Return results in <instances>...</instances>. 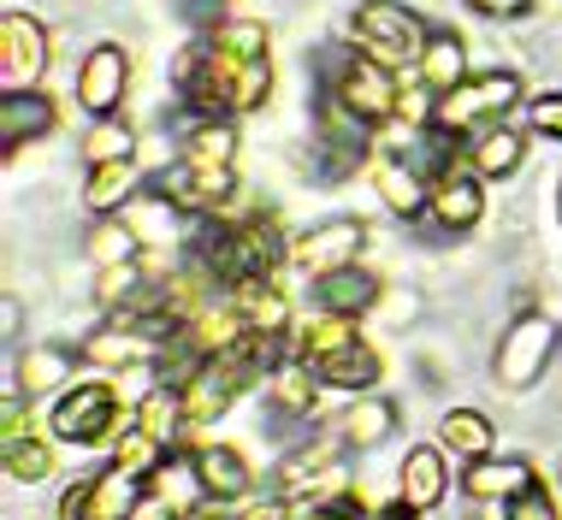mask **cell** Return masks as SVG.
<instances>
[{"label": "cell", "mask_w": 562, "mask_h": 520, "mask_svg": "<svg viewBox=\"0 0 562 520\" xmlns=\"http://www.w3.org/2000/svg\"><path fill=\"white\" fill-rule=\"evenodd\" d=\"M326 95H338L361 125H385V118H397V106H403V89H397V78H391V66L373 59L368 48L326 54Z\"/></svg>", "instance_id": "3"}, {"label": "cell", "mask_w": 562, "mask_h": 520, "mask_svg": "<svg viewBox=\"0 0 562 520\" xmlns=\"http://www.w3.org/2000/svg\"><path fill=\"white\" fill-rule=\"evenodd\" d=\"M89 166H101V160H131V125H113V118H101L95 131H89Z\"/></svg>", "instance_id": "38"}, {"label": "cell", "mask_w": 562, "mask_h": 520, "mask_svg": "<svg viewBox=\"0 0 562 520\" xmlns=\"http://www.w3.org/2000/svg\"><path fill=\"white\" fill-rule=\"evenodd\" d=\"M533 131H551L557 143H562V95H544V101H533Z\"/></svg>", "instance_id": "40"}, {"label": "cell", "mask_w": 562, "mask_h": 520, "mask_svg": "<svg viewBox=\"0 0 562 520\" xmlns=\"http://www.w3.org/2000/svg\"><path fill=\"white\" fill-rule=\"evenodd\" d=\"M521 101V78L515 71H480V78H462L450 95L432 101V125L450 136H480L492 125H504V113Z\"/></svg>", "instance_id": "4"}, {"label": "cell", "mask_w": 562, "mask_h": 520, "mask_svg": "<svg viewBox=\"0 0 562 520\" xmlns=\"http://www.w3.org/2000/svg\"><path fill=\"white\" fill-rule=\"evenodd\" d=\"M155 355H160V338H143L131 326H101L83 343V361H95V366H131V361H155Z\"/></svg>", "instance_id": "25"}, {"label": "cell", "mask_w": 562, "mask_h": 520, "mask_svg": "<svg viewBox=\"0 0 562 520\" xmlns=\"http://www.w3.org/2000/svg\"><path fill=\"white\" fill-rule=\"evenodd\" d=\"M551 349H557V326H551V319H544V314H521L504 331V343H497V385H504V391H527L544 366H551Z\"/></svg>", "instance_id": "7"}, {"label": "cell", "mask_w": 562, "mask_h": 520, "mask_svg": "<svg viewBox=\"0 0 562 520\" xmlns=\"http://www.w3.org/2000/svg\"><path fill=\"white\" fill-rule=\"evenodd\" d=\"M445 485H450V473H445V455H438V450H408V455H403V467H397V497H403L415 515H427L432 502L445 497Z\"/></svg>", "instance_id": "17"}, {"label": "cell", "mask_w": 562, "mask_h": 520, "mask_svg": "<svg viewBox=\"0 0 562 520\" xmlns=\"http://www.w3.org/2000/svg\"><path fill=\"white\" fill-rule=\"evenodd\" d=\"M232 308L249 319V331H284L291 326V302H284V290H272L267 279L232 284Z\"/></svg>", "instance_id": "24"}, {"label": "cell", "mask_w": 562, "mask_h": 520, "mask_svg": "<svg viewBox=\"0 0 562 520\" xmlns=\"http://www.w3.org/2000/svg\"><path fill=\"white\" fill-rule=\"evenodd\" d=\"M166 462V443L160 438H148L143 426H131L125 438H119V450H113V467L119 473H131V479H148V473H155Z\"/></svg>", "instance_id": "35"}, {"label": "cell", "mask_w": 562, "mask_h": 520, "mask_svg": "<svg viewBox=\"0 0 562 520\" xmlns=\"http://www.w3.org/2000/svg\"><path fill=\"white\" fill-rule=\"evenodd\" d=\"M373 183H379V195H385V207L403 213V219H415V213L432 202L427 172H415L403 155H379V160H373Z\"/></svg>", "instance_id": "16"}, {"label": "cell", "mask_w": 562, "mask_h": 520, "mask_svg": "<svg viewBox=\"0 0 562 520\" xmlns=\"http://www.w3.org/2000/svg\"><path fill=\"white\" fill-rule=\"evenodd\" d=\"M361 242H368V225H361V219H326L321 231L302 237L296 260L314 272V279H326V272H338V267H356Z\"/></svg>", "instance_id": "13"}, {"label": "cell", "mask_w": 562, "mask_h": 520, "mask_svg": "<svg viewBox=\"0 0 562 520\" xmlns=\"http://www.w3.org/2000/svg\"><path fill=\"white\" fill-rule=\"evenodd\" d=\"M438 443H445L450 455H462V462H485L497 443V426L480 415V408H450L445 420H438Z\"/></svg>", "instance_id": "21"}, {"label": "cell", "mask_w": 562, "mask_h": 520, "mask_svg": "<svg viewBox=\"0 0 562 520\" xmlns=\"http://www.w3.org/2000/svg\"><path fill=\"white\" fill-rule=\"evenodd\" d=\"M125 83H131V59H125L119 42H101V48L83 54V66H78V101L95 118H108L113 106L125 101Z\"/></svg>", "instance_id": "11"}, {"label": "cell", "mask_w": 562, "mask_h": 520, "mask_svg": "<svg viewBox=\"0 0 562 520\" xmlns=\"http://www.w3.org/2000/svg\"><path fill=\"white\" fill-rule=\"evenodd\" d=\"M314 373H321V385H331V391H373L379 385V355L368 343H349L338 355L314 361Z\"/></svg>", "instance_id": "27"}, {"label": "cell", "mask_w": 562, "mask_h": 520, "mask_svg": "<svg viewBox=\"0 0 562 520\" xmlns=\"http://www.w3.org/2000/svg\"><path fill=\"white\" fill-rule=\"evenodd\" d=\"M136 255V231L131 225H95L89 231V260H101V267H119V260Z\"/></svg>", "instance_id": "37"}, {"label": "cell", "mask_w": 562, "mask_h": 520, "mask_svg": "<svg viewBox=\"0 0 562 520\" xmlns=\"http://www.w3.org/2000/svg\"><path fill=\"white\" fill-rule=\"evenodd\" d=\"M59 378H71V349H59V343H36V349H24V355H19V385H24V396L54 391Z\"/></svg>", "instance_id": "32"}, {"label": "cell", "mask_w": 562, "mask_h": 520, "mask_svg": "<svg viewBox=\"0 0 562 520\" xmlns=\"http://www.w3.org/2000/svg\"><path fill=\"white\" fill-rule=\"evenodd\" d=\"M267 403H272V415H284V420H308L314 403H321V373H314V366H272Z\"/></svg>", "instance_id": "19"}, {"label": "cell", "mask_w": 562, "mask_h": 520, "mask_svg": "<svg viewBox=\"0 0 562 520\" xmlns=\"http://www.w3.org/2000/svg\"><path fill=\"white\" fill-rule=\"evenodd\" d=\"M557 213H562V195H557Z\"/></svg>", "instance_id": "43"}, {"label": "cell", "mask_w": 562, "mask_h": 520, "mask_svg": "<svg viewBox=\"0 0 562 520\" xmlns=\"http://www.w3.org/2000/svg\"><path fill=\"white\" fill-rule=\"evenodd\" d=\"M314 296H321L326 314L361 319L379 302V279H373V272H361V267H338V272H326V279L314 284Z\"/></svg>", "instance_id": "20"}, {"label": "cell", "mask_w": 562, "mask_h": 520, "mask_svg": "<svg viewBox=\"0 0 562 520\" xmlns=\"http://www.w3.org/2000/svg\"><path fill=\"white\" fill-rule=\"evenodd\" d=\"M155 195H160L166 207L207 219V213H225V207H232L237 183H232V166H195V160H178V166H166V172L155 178Z\"/></svg>", "instance_id": "6"}, {"label": "cell", "mask_w": 562, "mask_h": 520, "mask_svg": "<svg viewBox=\"0 0 562 520\" xmlns=\"http://www.w3.org/2000/svg\"><path fill=\"white\" fill-rule=\"evenodd\" d=\"M136 502H143V479L108 467V473L78 479L66 497H59V520H131Z\"/></svg>", "instance_id": "8"}, {"label": "cell", "mask_w": 562, "mask_h": 520, "mask_svg": "<svg viewBox=\"0 0 562 520\" xmlns=\"http://www.w3.org/2000/svg\"><path fill=\"white\" fill-rule=\"evenodd\" d=\"M527 485H533V467H527V462H492V455L462 473V491L468 497H504L509 502L515 491H527Z\"/></svg>", "instance_id": "29"}, {"label": "cell", "mask_w": 562, "mask_h": 520, "mask_svg": "<svg viewBox=\"0 0 562 520\" xmlns=\"http://www.w3.org/2000/svg\"><path fill=\"white\" fill-rule=\"evenodd\" d=\"M243 385H255L249 373H243V366L232 361V355H214L202 366V373L190 378L184 385V408H190V426H207V420H220L225 408L237 403V391Z\"/></svg>", "instance_id": "12"}, {"label": "cell", "mask_w": 562, "mask_h": 520, "mask_svg": "<svg viewBox=\"0 0 562 520\" xmlns=\"http://www.w3.org/2000/svg\"><path fill=\"white\" fill-rule=\"evenodd\" d=\"M468 78V48L456 30H438V36H427V48H420V83L432 89V95H450L456 83Z\"/></svg>", "instance_id": "22"}, {"label": "cell", "mask_w": 562, "mask_h": 520, "mask_svg": "<svg viewBox=\"0 0 562 520\" xmlns=\"http://www.w3.org/2000/svg\"><path fill=\"white\" fill-rule=\"evenodd\" d=\"M232 155H237V131L225 118H202L184 136V160H195V166H232Z\"/></svg>", "instance_id": "33"}, {"label": "cell", "mask_w": 562, "mask_h": 520, "mask_svg": "<svg viewBox=\"0 0 562 520\" xmlns=\"http://www.w3.org/2000/svg\"><path fill=\"white\" fill-rule=\"evenodd\" d=\"M391 426H397V408H391L385 396L361 391V403L338 420V432H344L349 450H373V443H385V438H391Z\"/></svg>", "instance_id": "26"}, {"label": "cell", "mask_w": 562, "mask_h": 520, "mask_svg": "<svg viewBox=\"0 0 562 520\" xmlns=\"http://www.w3.org/2000/svg\"><path fill=\"white\" fill-rule=\"evenodd\" d=\"M521 148L527 143L509 125H492V131H480L474 143H468V160H474L480 178H509L515 166H521Z\"/></svg>", "instance_id": "30"}, {"label": "cell", "mask_w": 562, "mask_h": 520, "mask_svg": "<svg viewBox=\"0 0 562 520\" xmlns=\"http://www.w3.org/2000/svg\"><path fill=\"white\" fill-rule=\"evenodd\" d=\"M42 66H48V30L30 12H7L0 19V83H7V95L36 89Z\"/></svg>", "instance_id": "9"}, {"label": "cell", "mask_w": 562, "mask_h": 520, "mask_svg": "<svg viewBox=\"0 0 562 520\" xmlns=\"http://www.w3.org/2000/svg\"><path fill=\"white\" fill-rule=\"evenodd\" d=\"M432 219L445 225V231H468V225H480L485 213V190H480V172H462V166H450V172L432 178Z\"/></svg>", "instance_id": "15"}, {"label": "cell", "mask_w": 562, "mask_h": 520, "mask_svg": "<svg viewBox=\"0 0 562 520\" xmlns=\"http://www.w3.org/2000/svg\"><path fill=\"white\" fill-rule=\"evenodd\" d=\"M119 426H125V415H119L113 385H78L54 415V432L66 443H108L119 438Z\"/></svg>", "instance_id": "10"}, {"label": "cell", "mask_w": 562, "mask_h": 520, "mask_svg": "<svg viewBox=\"0 0 562 520\" xmlns=\"http://www.w3.org/2000/svg\"><path fill=\"white\" fill-rule=\"evenodd\" d=\"M214 520H232V515H214ZM237 520H284V509H249V515H237Z\"/></svg>", "instance_id": "42"}, {"label": "cell", "mask_w": 562, "mask_h": 520, "mask_svg": "<svg viewBox=\"0 0 562 520\" xmlns=\"http://www.w3.org/2000/svg\"><path fill=\"white\" fill-rule=\"evenodd\" d=\"M368 125H361L356 113L338 101V95H326L321 101V148H326V166L321 172L326 178H344L349 166H361V155H368V136H361Z\"/></svg>", "instance_id": "14"}, {"label": "cell", "mask_w": 562, "mask_h": 520, "mask_svg": "<svg viewBox=\"0 0 562 520\" xmlns=\"http://www.w3.org/2000/svg\"><path fill=\"white\" fill-rule=\"evenodd\" d=\"M356 36H361V48H368L373 59L403 66V59H420L432 30L420 24L408 7H397V0H368V7L356 12Z\"/></svg>", "instance_id": "5"}, {"label": "cell", "mask_w": 562, "mask_h": 520, "mask_svg": "<svg viewBox=\"0 0 562 520\" xmlns=\"http://www.w3.org/2000/svg\"><path fill=\"white\" fill-rule=\"evenodd\" d=\"M468 7L485 12V19H521V12L533 7V0H468Z\"/></svg>", "instance_id": "41"}, {"label": "cell", "mask_w": 562, "mask_h": 520, "mask_svg": "<svg viewBox=\"0 0 562 520\" xmlns=\"http://www.w3.org/2000/svg\"><path fill=\"white\" fill-rule=\"evenodd\" d=\"M48 125H54V106L42 95H30V89L0 95V143H7V155H12V148H24V143H36Z\"/></svg>", "instance_id": "23"}, {"label": "cell", "mask_w": 562, "mask_h": 520, "mask_svg": "<svg viewBox=\"0 0 562 520\" xmlns=\"http://www.w3.org/2000/svg\"><path fill=\"white\" fill-rule=\"evenodd\" d=\"M284 260V237L267 213H207L202 231H195V267L207 272L214 284H243V279H272Z\"/></svg>", "instance_id": "2"}, {"label": "cell", "mask_w": 562, "mask_h": 520, "mask_svg": "<svg viewBox=\"0 0 562 520\" xmlns=\"http://www.w3.org/2000/svg\"><path fill=\"white\" fill-rule=\"evenodd\" d=\"M131 195H136V166H131V160H101V166H89V190H83V202L95 207V213L125 207Z\"/></svg>", "instance_id": "31"}, {"label": "cell", "mask_w": 562, "mask_h": 520, "mask_svg": "<svg viewBox=\"0 0 562 520\" xmlns=\"http://www.w3.org/2000/svg\"><path fill=\"white\" fill-rule=\"evenodd\" d=\"M7 473L12 479H24V485H42L54 473V450L42 438H19V443H7Z\"/></svg>", "instance_id": "36"}, {"label": "cell", "mask_w": 562, "mask_h": 520, "mask_svg": "<svg viewBox=\"0 0 562 520\" xmlns=\"http://www.w3.org/2000/svg\"><path fill=\"white\" fill-rule=\"evenodd\" d=\"M136 426H143L148 438H160L166 450L178 443V432L190 426V408H184V391H172V385H160V391H148L143 403H136Z\"/></svg>", "instance_id": "28"}, {"label": "cell", "mask_w": 562, "mask_h": 520, "mask_svg": "<svg viewBox=\"0 0 562 520\" xmlns=\"http://www.w3.org/2000/svg\"><path fill=\"white\" fill-rule=\"evenodd\" d=\"M349 343H361L356 338V319H349V314H326V319H314V326L308 331H302V361H326V355H338V349H349Z\"/></svg>", "instance_id": "34"}, {"label": "cell", "mask_w": 562, "mask_h": 520, "mask_svg": "<svg viewBox=\"0 0 562 520\" xmlns=\"http://www.w3.org/2000/svg\"><path fill=\"white\" fill-rule=\"evenodd\" d=\"M172 78L202 118H232V113H249V106L267 101L272 59L267 54H237V48H225L220 36H207V42H195V48L178 54Z\"/></svg>", "instance_id": "1"}, {"label": "cell", "mask_w": 562, "mask_h": 520, "mask_svg": "<svg viewBox=\"0 0 562 520\" xmlns=\"http://www.w3.org/2000/svg\"><path fill=\"white\" fill-rule=\"evenodd\" d=\"M190 462H195V473H202V485H207V497H214V502H237L255 485L249 462H243L237 450H225V443H202Z\"/></svg>", "instance_id": "18"}, {"label": "cell", "mask_w": 562, "mask_h": 520, "mask_svg": "<svg viewBox=\"0 0 562 520\" xmlns=\"http://www.w3.org/2000/svg\"><path fill=\"white\" fill-rule=\"evenodd\" d=\"M504 520H562V515H557L551 491H544V485L533 479V485H527V491H515V497L504 502Z\"/></svg>", "instance_id": "39"}]
</instances>
